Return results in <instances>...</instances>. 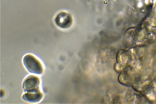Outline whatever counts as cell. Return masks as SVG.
Returning a JSON list of instances; mask_svg holds the SVG:
<instances>
[{"label": "cell", "mask_w": 156, "mask_h": 104, "mask_svg": "<svg viewBox=\"0 0 156 104\" xmlns=\"http://www.w3.org/2000/svg\"><path fill=\"white\" fill-rule=\"evenodd\" d=\"M23 64L28 71L31 73L41 74L43 72V68L40 61L34 55H26L23 58Z\"/></svg>", "instance_id": "cell-1"}, {"label": "cell", "mask_w": 156, "mask_h": 104, "mask_svg": "<svg viewBox=\"0 0 156 104\" xmlns=\"http://www.w3.org/2000/svg\"><path fill=\"white\" fill-rule=\"evenodd\" d=\"M40 80L39 77L34 75H29L24 80L23 87L27 92H37L40 91Z\"/></svg>", "instance_id": "cell-2"}, {"label": "cell", "mask_w": 156, "mask_h": 104, "mask_svg": "<svg viewBox=\"0 0 156 104\" xmlns=\"http://www.w3.org/2000/svg\"><path fill=\"white\" fill-rule=\"evenodd\" d=\"M54 21L58 27L65 29L69 28L71 26L73 23V18L69 13L62 11L56 15Z\"/></svg>", "instance_id": "cell-3"}, {"label": "cell", "mask_w": 156, "mask_h": 104, "mask_svg": "<svg viewBox=\"0 0 156 104\" xmlns=\"http://www.w3.org/2000/svg\"><path fill=\"white\" fill-rule=\"evenodd\" d=\"M43 97V94L40 91L32 92H27L22 96L24 101L30 103L39 102L42 99Z\"/></svg>", "instance_id": "cell-4"}]
</instances>
